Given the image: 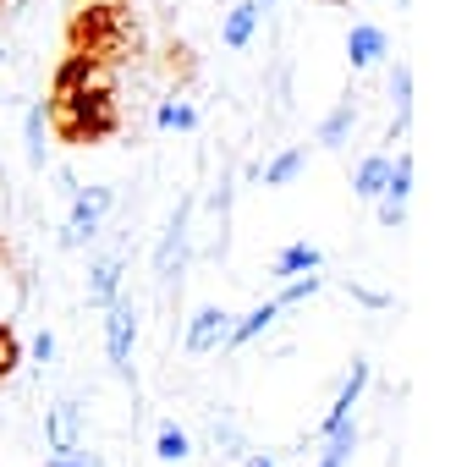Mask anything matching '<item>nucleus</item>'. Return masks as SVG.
Masks as SVG:
<instances>
[{"label": "nucleus", "mask_w": 467, "mask_h": 467, "mask_svg": "<svg viewBox=\"0 0 467 467\" xmlns=\"http://www.w3.org/2000/svg\"><path fill=\"white\" fill-rule=\"evenodd\" d=\"M45 467H94V456H83V451H56Z\"/></svg>", "instance_id": "23"}, {"label": "nucleus", "mask_w": 467, "mask_h": 467, "mask_svg": "<svg viewBox=\"0 0 467 467\" xmlns=\"http://www.w3.org/2000/svg\"><path fill=\"white\" fill-rule=\"evenodd\" d=\"M407 192H412V154H396L390 160V182L379 192V220L385 225H401L407 220Z\"/></svg>", "instance_id": "5"}, {"label": "nucleus", "mask_w": 467, "mask_h": 467, "mask_svg": "<svg viewBox=\"0 0 467 467\" xmlns=\"http://www.w3.org/2000/svg\"><path fill=\"white\" fill-rule=\"evenodd\" d=\"M34 358H39V363H50V358H56V336H50V330H39V336H34Z\"/></svg>", "instance_id": "24"}, {"label": "nucleus", "mask_w": 467, "mask_h": 467, "mask_svg": "<svg viewBox=\"0 0 467 467\" xmlns=\"http://www.w3.org/2000/svg\"><path fill=\"white\" fill-rule=\"evenodd\" d=\"M67 56H83L105 72H121L143 56V28L132 0H83V12L67 17Z\"/></svg>", "instance_id": "2"}, {"label": "nucleus", "mask_w": 467, "mask_h": 467, "mask_svg": "<svg viewBox=\"0 0 467 467\" xmlns=\"http://www.w3.org/2000/svg\"><path fill=\"white\" fill-rule=\"evenodd\" d=\"M368 390V363L358 358L352 368H347V385H341V396H336V407H330V418H325V434H336L347 418H352V407H358V396Z\"/></svg>", "instance_id": "6"}, {"label": "nucleus", "mask_w": 467, "mask_h": 467, "mask_svg": "<svg viewBox=\"0 0 467 467\" xmlns=\"http://www.w3.org/2000/svg\"><path fill=\"white\" fill-rule=\"evenodd\" d=\"M0 6H6V0H0Z\"/></svg>", "instance_id": "29"}, {"label": "nucleus", "mask_w": 467, "mask_h": 467, "mask_svg": "<svg viewBox=\"0 0 467 467\" xmlns=\"http://www.w3.org/2000/svg\"><path fill=\"white\" fill-rule=\"evenodd\" d=\"M160 127H171V132H187V127H198V110H192V105H182V99H171V105L160 110Z\"/></svg>", "instance_id": "19"}, {"label": "nucleus", "mask_w": 467, "mask_h": 467, "mask_svg": "<svg viewBox=\"0 0 467 467\" xmlns=\"http://www.w3.org/2000/svg\"><path fill=\"white\" fill-rule=\"evenodd\" d=\"M319 467H347V462H336V456H325V462H319Z\"/></svg>", "instance_id": "26"}, {"label": "nucleus", "mask_w": 467, "mask_h": 467, "mask_svg": "<svg viewBox=\"0 0 467 467\" xmlns=\"http://www.w3.org/2000/svg\"><path fill=\"white\" fill-rule=\"evenodd\" d=\"M45 434H50V451H78V407L72 401H56Z\"/></svg>", "instance_id": "10"}, {"label": "nucleus", "mask_w": 467, "mask_h": 467, "mask_svg": "<svg viewBox=\"0 0 467 467\" xmlns=\"http://www.w3.org/2000/svg\"><path fill=\"white\" fill-rule=\"evenodd\" d=\"M45 121L56 132L61 149H94L110 143L121 132V99H116V78L83 56H61L50 72V99H45Z\"/></svg>", "instance_id": "1"}, {"label": "nucleus", "mask_w": 467, "mask_h": 467, "mask_svg": "<svg viewBox=\"0 0 467 467\" xmlns=\"http://www.w3.org/2000/svg\"><path fill=\"white\" fill-rule=\"evenodd\" d=\"M248 467H275V462H270V456H254V462H248Z\"/></svg>", "instance_id": "25"}, {"label": "nucleus", "mask_w": 467, "mask_h": 467, "mask_svg": "<svg viewBox=\"0 0 467 467\" xmlns=\"http://www.w3.org/2000/svg\"><path fill=\"white\" fill-rule=\"evenodd\" d=\"M165 67H171L176 83H187V78H192V56H187V45H171V50H165Z\"/></svg>", "instance_id": "21"}, {"label": "nucleus", "mask_w": 467, "mask_h": 467, "mask_svg": "<svg viewBox=\"0 0 467 467\" xmlns=\"http://www.w3.org/2000/svg\"><path fill=\"white\" fill-rule=\"evenodd\" d=\"M341 6H347V0H341Z\"/></svg>", "instance_id": "30"}, {"label": "nucleus", "mask_w": 467, "mask_h": 467, "mask_svg": "<svg viewBox=\"0 0 467 467\" xmlns=\"http://www.w3.org/2000/svg\"><path fill=\"white\" fill-rule=\"evenodd\" d=\"M88 297L105 308V303H116L121 297V259H94V270H88Z\"/></svg>", "instance_id": "8"}, {"label": "nucleus", "mask_w": 467, "mask_h": 467, "mask_svg": "<svg viewBox=\"0 0 467 467\" xmlns=\"http://www.w3.org/2000/svg\"><path fill=\"white\" fill-rule=\"evenodd\" d=\"M154 445H160V456H165V462H182V456H187V434H182L176 423H165Z\"/></svg>", "instance_id": "20"}, {"label": "nucleus", "mask_w": 467, "mask_h": 467, "mask_svg": "<svg viewBox=\"0 0 467 467\" xmlns=\"http://www.w3.org/2000/svg\"><path fill=\"white\" fill-rule=\"evenodd\" d=\"M110 203H116V198H110V187H83V192H78V203H72V220H67V231H61V243H67V248H83L94 231L105 225Z\"/></svg>", "instance_id": "4"}, {"label": "nucleus", "mask_w": 467, "mask_h": 467, "mask_svg": "<svg viewBox=\"0 0 467 467\" xmlns=\"http://www.w3.org/2000/svg\"><path fill=\"white\" fill-rule=\"evenodd\" d=\"M254 28H259V6H254V0H243V6L225 12V45H231V50H243V45L254 39Z\"/></svg>", "instance_id": "11"}, {"label": "nucleus", "mask_w": 467, "mask_h": 467, "mask_svg": "<svg viewBox=\"0 0 467 467\" xmlns=\"http://www.w3.org/2000/svg\"><path fill=\"white\" fill-rule=\"evenodd\" d=\"M314 292H319V281H314V275H303V281H292V286H286V297H275V303H281V308H292V303H303V297H314Z\"/></svg>", "instance_id": "22"}, {"label": "nucleus", "mask_w": 467, "mask_h": 467, "mask_svg": "<svg viewBox=\"0 0 467 467\" xmlns=\"http://www.w3.org/2000/svg\"><path fill=\"white\" fill-rule=\"evenodd\" d=\"M225 330H231L225 308H203V314L187 325V352H209V347H220V341H225Z\"/></svg>", "instance_id": "7"}, {"label": "nucleus", "mask_w": 467, "mask_h": 467, "mask_svg": "<svg viewBox=\"0 0 467 467\" xmlns=\"http://www.w3.org/2000/svg\"><path fill=\"white\" fill-rule=\"evenodd\" d=\"M17 368H23V336H17L6 319H0V385H6Z\"/></svg>", "instance_id": "16"}, {"label": "nucleus", "mask_w": 467, "mask_h": 467, "mask_svg": "<svg viewBox=\"0 0 467 467\" xmlns=\"http://www.w3.org/2000/svg\"><path fill=\"white\" fill-rule=\"evenodd\" d=\"M347 61H352V72H368L374 61H385V34H379V28H352Z\"/></svg>", "instance_id": "9"}, {"label": "nucleus", "mask_w": 467, "mask_h": 467, "mask_svg": "<svg viewBox=\"0 0 467 467\" xmlns=\"http://www.w3.org/2000/svg\"><path fill=\"white\" fill-rule=\"evenodd\" d=\"M297 171H303V149H286V154H275V160L265 165V182H270V187H281V182H292Z\"/></svg>", "instance_id": "18"}, {"label": "nucleus", "mask_w": 467, "mask_h": 467, "mask_svg": "<svg viewBox=\"0 0 467 467\" xmlns=\"http://www.w3.org/2000/svg\"><path fill=\"white\" fill-rule=\"evenodd\" d=\"M254 6H270V0H254Z\"/></svg>", "instance_id": "27"}, {"label": "nucleus", "mask_w": 467, "mask_h": 467, "mask_svg": "<svg viewBox=\"0 0 467 467\" xmlns=\"http://www.w3.org/2000/svg\"><path fill=\"white\" fill-rule=\"evenodd\" d=\"M0 254H6V243H0Z\"/></svg>", "instance_id": "28"}, {"label": "nucleus", "mask_w": 467, "mask_h": 467, "mask_svg": "<svg viewBox=\"0 0 467 467\" xmlns=\"http://www.w3.org/2000/svg\"><path fill=\"white\" fill-rule=\"evenodd\" d=\"M275 314H281V303H259L248 319H237V325L225 330V341H231V347H248L254 336H265V330H270V319H275Z\"/></svg>", "instance_id": "12"}, {"label": "nucleus", "mask_w": 467, "mask_h": 467, "mask_svg": "<svg viewBox=\"0 0 467 467\" xmlns=\"http://www.w3.org/2000/svg\"><path fill=\"white\" fill-rule=\"evenodd\" d=\"M132 341H138V308H132V297L105 303V352H110L116 374H132Z\"/></svg>", "instance_id": "3"}, {"label": "nucleus", "mask_w": 467, "mask_h": 467, "mask_svg": "<svg viewBox=\"0 0 467 467\" xmlns=\"http://www.w3.org/2000/svg\"><path fill=\"white\" fill-rule=\"evenodd\" d=\"M385 182H390V160H379V154H368V160L358 165V176H352V187H358V198H374V203H379V192H385Z\"/></svg>", "instance_id": "13"}, {"label": "nucleus", "mask_w": 467, "mask_h": 467, "mask_svg": "<svg viewBox=\"0 0 467 467\" xmlns=\"http://www.w3.org/2000/svg\"><path fill=\"white\" fill-rule=\"evenodd\" d=\"M319 259H325V254H319L314 243H292V248L275 259V275H281V281H286V275H314V270H319Z\"/></svg>", "instance_id": "14"}, {"label": "nucleus", "mask_w": 467, "mask_h": 467, "mask_svg": "<svg viewBox=\"0 0 467 467\" xmlns=\"http://www.w3.org/2000/svg\"><path fill=\"white\" fill-rule=\"evenodd\" d=\"M347 132H352V99H341V105L325 116V127H319V143H325V149H341V143H347Z\"/></svg>", "instance_id": "15"}, {"label": "nucleus", "mask_w": 467, "mask_h": 467, "mask_svg": "<svg viewBox=\"0 0 467 467\" xmlns=\"http://www.w3.org/2000/svg\"><path fill=\"white\" fill-rule=\"evenodd\" d=\"M390 88H396V127H390V132H407V121H412V72H407V67H396Z\"/></svg>", "instance_id": "17"}]
</instances>
